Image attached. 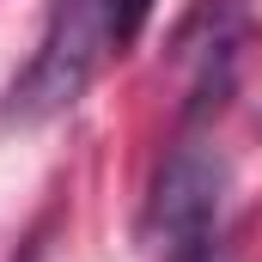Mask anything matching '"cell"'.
Listing matches in <instances>:
<instances>
[{
  "label": "cell",
  "instance_id": "cell-3",
  "mask_svg": "<svg viewBox=\"0 0 262 262\" xmlns=\"http://www.w3.org/2000/svg\"><path fill=\"white\" fill-rule=\"evenodd\" d=\"M226 189H232V165L213 140H177L165 152V165L152 171V189H146V238H165V244H183L201 232H220V213H226Z\"/></svg>",
  "mask_w": 262,
  "mask_h": 262
},
{
  "label": "cell",
  "instance_id": "cell-1",
  "mask_svg": "<svg viewBox=\"0 0 262 262\" xmlns=\"http://www.w3.org/2000/svg\"><path fill=\"white\" fill-rule=\"evenodd\" d=\"M122 49L128 43L116 25V0H55L31 61L12 73V85L0 98V122L6 128H43V122L67 116L85 98V85L98 79V67Z\"/></svg>",
  "mask_w": 262,
  "mask_h": 262
},
{
  "label": "cell",
  "instance_id": "cell-4",
  "mask_svg": "<svg viewBox=\"0 0 262 262\" xmlns=\"http://www.w3.org/2000/svg\"><path fill=\"white\" fill-rule=\"evenodd\" d=\"M165 262H238V250L226 244V232H201L183 244H165Z\"/></svg>",
  "mask_w": 262,
  "mask_h": 262
},
{
  "label": "cell",
  "instance_id": "cell-2",
  "mask_svg": "<svg viewBox=\"0 0 262 262\" xmlns=\"http://www.w3.org/2000/svg\"><path fill=\"white\" fill-rule=\"evenodd\" d=\"M244 37H250L244 0H195L183 25L171 31V61L183 67V128L226 110L238 85V61H244Z\"/></svg>",
  "mask_w": 262,
  "mask_h": 262
}]
</instances>
